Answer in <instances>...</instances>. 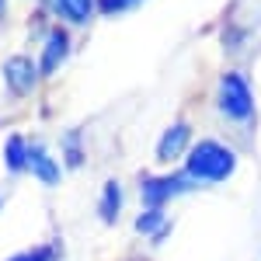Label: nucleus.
Returning <instances> with one entry per match:
<instances>
[{"mask_svg": "<svg viewBox=\"0 0 261 261\" xmlns=\"http://www.w3.org/2000/svg\"><path fill=\"white\" fill-rule=\"evenodd\" d=\"M237 171V150L220 140H199L185 153V174L195 185H223Z\"/></svg>", "mask_w": 261, "mask_h": 261, "instance_id": "1", "label": "nucleus"}, {"mask_svg": "<svg viewBox=\"0 0 261 261\" xmlns=\"http://www.w3.org/2000/svg\"><path fill=\"white\" fill-rule=\"evenodd\" d=\"M216 108H220L223 119L241 122V125L254 119V91H251L244 73L230 70V73L220 77V84H216Z\"/></svg>", "mask_w": 261, "mask_h": 261, "instance_id": "2", "label": "nucleus"}, {"mask_svg": "<svg viewBox=\"0 0 261 261\" xmlns=\"http://www.w3.org/2000/svg\"><path fill=\"white\" fill-rule=\"evenodd\" d=\"M192 188H199V185L185 171L181 174H146V178H140V199L146 202V209H164L171 199L188 195Z\"/></svg>", "mask_w": 261, "mask_h": 261, "instance_id": "3", "label": "nucleus"}, {"mask_svg": "<svg viewBox=\"0 0 261 261\" xmlns=\"http://www.w3.org/2000/svg\"><path fill=\"white\" fill-rule=\"evenodd\" d=\"M188 150H192V125L188 122H174V125L164 129V136L157 140V161L161 164L185 161Z\"/></svg>", "mask_w": 261, "mask_h": 261, "instance_id": "4", "label": "nucleus"}, {"mask_svg": "<svg viewBox=\"0 0 261 261\" xmlns=\"http://www.w3.org/2000/svg\"><path fill=\"white\" fill-rule=\"evenodd\" d=\"M28 171H32V178L39 181V185H45V188H56L60 178H63L60 161H56V157L49 153V146L39 143V140L28 146Z\"/></svg>", "mask_w": 261, "mask_h": 261, "instance_id": "5", "label": "nucleus"}, {"mask_svg": "<svg viewBox=\"0 0 261 261\" xmlns=\"http://www.w3.org/2000/svg\"><path fill=\"white\" fill-rule=\"evenodd\" d=\"M39 66L28 60V56H11L4 63V84L14 91V94H32L35 84H39Z\"/></svg>", "mask_w": 261, "mask_h": 261, "instance_id": "6", "label": "nucleus"}, {"mask_svg": "<svg viewBox=\"0 0 261 261\" xmlns=\"http://www.w3.org/2000/svg\"><path fill=\"white\" fill-rule=\"evenodd\" d=\"M70 56V35L63 28H49L45 45H42V77H53Z\"/></svg>", "mask_w": 261, "mask_h": 261, "instance_id": "7", "label": "nucleus"}, {"mask_svg": "<svg viewBox=\"0 0 261 261\" xmlns=\"http://www.w3.org/2000/svg\"><path fill=\"white\" fill-rule=\"evenodd\" d=\"M122 202H125V195H122V185L115 178L105 181L101 185V199H98V216L101 223H119V213H122Z\"/></svg>", "mask_w": 261, "mask_h": 261, "instance_id": "8", "label": "nucleus"}, {"mask_svg": "<svg viewBox=\"0 0 261 261\" xmlns=\"http://www.w3.org/2000/svg\"><path fill=\"white\" fill-rule=\"evenodd\" d=\"M133 226H136V233L150 237L153 244H161L164 237H167V230H171V223H167V213H164V209H143Z\"/></svg>", "mask_w": 261, "mask_h": 261, "instance_id": "9", "label": "nucleus"}, {"mask_svg": "<svg viewBox=\"0 0 261 261\" xmlns=\"http://www.w3.org/2000/svg\"><path fill=\"white\" fill-rule=\"evenodd\" d=\"M49 4H53V11H56L63 21H70V24H87L91 14H94V0H49Z\"/></svg>", "mask_w": 261, "mask_h": 261, "instance_id": "10", "label": "nucleus"}, {"mask_svg": "<svg viewBox=\"0 0 261 261\" xmlns=\"http://www.w3.org/2000/svg\"><path fill=\"white\" fill-rule=\"evenodd\" d=\"M28 146H32V143L24 140V136H11V140H7V146H4V164H7L11 174L28 171Z\"/></svg>", "mask_w": 261, "mask_h": 261, "instance_id": "11", "label": "nucleus"}, {"mask_svg": "<svg viewBox=\"0 0 261 261\" xmlns=\"http://www.w3.org/2000/svg\"><path fill=\"white\" fill-rule=\"evenodd\" d=\"M60 258H63V244L53 241V244H39V247L18 251V254H11L7 261H60Z\"/></svg>", "mask_w": 261, "mask_h": 261, "instance_id": "12", "label": "nucleus"}, {"mask_svg": "<svg viewBox=\"0 0 261 261\" xmlns=\"http://www.w3.org/2000/svg\"><path fill=\"white\" fill-rule=\"evenodd\" d=\"M60 150L66 157V167H81L84 164V146H81V129H70L60 140Z\"/></svg>", "mask_w": 261, "mask_h": 261, "instance_id": "13", "label": "nucleus"}, {"mask_svg": "<svg viewBox=\"0 0 261 261\" xmlns=\"http://www.w3.org/2000/svg\"><path fill=\"white\" fill-rule=\"evenodd\" d=\"M140 0H98V7L105 14H119V11H129V7H136Z\"/></svg>", "mask_w": 261, "mask_h": 261, "instance_id": "14", "label": "nucleus"}, {"mask_svg": "<svg viewBox=\"0 0 261 261\" xmlns=\"http://www.w3.org/2000/svg\"><path fill=\"white\" fill-rule=\"evenodd\" d=\"M4 14H7V0H0V21H4Z\"/></svg>", "mask_w": 261, "mask_h": 261, "instance_id": "15", "label": "nucleus"}]
</instances>
